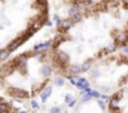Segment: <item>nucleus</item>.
Listing matches in <instances>:
<instances>
[{
	"mask_svg": "<svg viewBox=\"0 0 128 113\" xmlns=\"http://www.w3.org/2000/svg\"><path fill=\"white\" fill-rule=\"evenodd\" d=\"M0 113H20L10 102L0 97Z\"/></svg>",
	"mask_w": 128,
	"mask_h": 113,
	"instance_id": "obj_3",
	"label": "nucleus"
},
{
	"mask_svg": "<svg viewBox=\"0 0 128 113\" xmlns=\"http://www.w3.org/2000/svg\"><path fill=\"white\" fill-rule=\"evenodd\" d=\"M122 52H123L124 54H127V55H128V45L123 46V48H122Z\"/></svg>",
	"mask_w": 128,
	"mask_h": 113,
	"instance_id": "obj_5",
	"label": "nucleus"
},
{
	"mask_svg": "<svg viewBox=\"0 0 128 113\" xmlns=\"http://www.w3.org/2000/svg\"><path fill=\"white\" fill-rule=\"evenodd\" d=\"M48 22V0H0V66Z\"/></svg>",
	"mask_w": 128,
	"mask_h": 113,
	"instance_id": "obj_1",
	"label": "nucleus"
},
{
	"mask_svg": "<svg viewBox=\"0 0 128 113\" xmlns=\"http://www.w3.org/2000/svg\"><path fill=\"white\" fill-rule=\"evenodd\" d=\"M98 104L100 106V108H102V109H104V108H106V103H104L103 100H98Z\"/></svg>",
	"mask_w": 128,
	"mask_h": 113,
	"instance_id": "obj_4",
	"label": "nucleus"
},
{
	"mask_svg": "<svg viewBox=\"0 0 128 113\" xmlns=\"http://www.w3.org/2000/svg\"><path fill=\"white\" fill-rule=\"evenodd\" d=\"M53 74L48 49H32L12 55L0 66V86L9 97L25 100L43 93Z\"/></svg>",
	"mask_w": 128,
	"mask_h": 113,
	"instance_id": "obj_2",
	"label": "nucleus"
}]
</instances>
